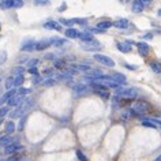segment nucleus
<instances>
[{"instance_id": "3c124183", "label": "nucleus", "mask_w": 161, "mask_h": 161, "mask_svg": "<svg viewBox=\"0 0 161 161\" xmlns=\"http://www.w3.org/2000/svg\"><path fill=\"white\" fill-rule=\"evenodd\" d=\"M141 2H142L143 4H149V3H152L153 0H141Z\"/></svg>"}, {"instance_id": "2f4dec72", "label": "nucleus", "mask_w": 161, "mask_h": 161, "mask_svg": "<svg viewBox=\"0 0 161 161\" xmlns=\"http://www.w3.org/2000/svg\"><path fill=\"white\" fill-rule=\"evenodd\" d=\"M7 60V52L6 51H0V64H4Z\"/></svg>"}, {"instance_id": "ea45409f", "label": "nucleus", "mask_w": 161, "mask_h": 161, "mask_svg": "<svg viewBox=\"0 0 161 161\" xmlns=\"http://www.w3.org/2000/svg\"><path fill=\"white\" fill-rule=\"evenodd\" d=\"M97 93L101 96V97H104V98H108V97H109V94H108L105 90H97Z\"/></svg>"}, {"instance_id": "864d4df0", "label": "nucleus", "mask_w": 161, "mask_h": 161, "mask_svg": "<svg viewBox=\"0 0 161 161\" xmlns=\"http://www.w3.org/2000/svg\"><path fill=\"white\" fill-rule=\"evenodd\" d=\"M154 161H161V156H158V157H157V158H156Z\"/></svg>"}, {"instance_id": "e433bc0d", "label": "nucleus", "mask_w": 161, "mask_h": 161, "mask_svg": "<svg viewBox=\"0 0 161 161\" xmlns=\"http://www.w3.org/2000/svg\"><path fill=\"white\" fill-rule=\"evenodd\" d=\"M30 93V89H25V87H22V89L17 90V94H21V96H26Z\"/></svg>"}, {"instance_id": "7c9ffc66", "label": "nucleus", "mask_w": 161, "mask_h": 161, "mask_svg": "<svg viewBox=\"0 0 161 161\" xmlns=\"http://www.w3.org/2000/svg\"><path fill=\"white\" fill-rule=\"evenodd\" d=\"M55 83H56V79H55V78H48V79L45 80V82L42 83V85L48 87V86H53Z\"/></svg>"}, {"instance_id": "a19ab883", "label": "nucleus", "mask_w": 161, "mask_h": 161, "mask_svg": "<svg viewBox=\"0 0 161 161\" xmlns=\"http://www.w3.org/2000/svg\"><path fill=\"white\" fill-rule=\"evenodd\" d=\"M142 38H143V40H153V33H146V34H143Z\"/></svg>"}, {"instance_id": "c03bdc74", "label": "nucleus", "mask_w": 161, "mask_h": 161, "mask_svg": "<svg viewBox=\"0 0 161 161\" xmlns=\"http://www.w3.org/2000/svg\"><path fill=\"white\" fill-rule=\"evenodd\" d=\"M123 66H124V67H127L128 70H132V71H134V70H136V66H131V64H127V63H124Z\"/></svg>"}, {"instance_id": "f8f14e48", "label": "nucleus", "mask_w": 161, "mask_h": 161, "mask_svg": "<svg viewBox=\"0 0 161 161\" xmlns=\"http://www.w3.org/2000/svg\"><path fill=\"white\" fill-rule=\"evenodd\" d=\"M116 48H118L122 53H130V52L132 51V48L130 47L128 42H118L116 44Z\"/></svg>"}, {"instance_id": "6ab92c4d", "label": "nucleus", "mask_w": 161, "mask_h": 161, "mask_svg": "<svg viewBox=\"0 0 161 161\" xmlns=\"http://www.w3.org/2000/svg\"><path fill=\"white\" fill-rule=\"evenodd\" d=\"M78 38L82 42H86V41H92V40H93V36H92L90 33H79L78 34Z\"/></svg>"}, {"instance_id": "2eb2a0df", "label": "nucleus", "mask_w": 161, "mask_h": 161, "mask_svg": "<svg viewBox=\"0 0 161 161\" xmlns=\"http://www.w3.org/2000/svg\"><path fill=\"white\" fill-rule=\"evenodd\" d=\"M64 34H66V37H68V38H78L79 31L74 29V27H68V29L64 31Z\"/></svg>"}, {"instance_id": "5701e85b", "label": "nucleus", "mask_w": 161, "mask_h": 161, "mask_svg": "<svg viewBox=\"0 0 161 161\" xmlns=\"http://www.w3.org/2000/svg\"><path fill=\"white\" fill-rule=\"evenodd\" d=\"M72 68H76L78 71H89L92 67L86 66V64H72Z\"/></svg>"}, {"instance_id": "20e7f679", "label": "nucleus", "mask_w": 161, "mask_h": 161, "mask_svg": "<svg viewBox=\"0 0 161 161\" xmlns=\"http://www.w3.org/2000/svg\"><path fill=\"white\" fill-rule=\"evenodd\" d=\"M82 48H83L85 51H98L100 48H101V45H100L98 41H96V40L93 38L92 41L82 42Z\"/></svg>"}, {"instance_id": "4c0bfd02", "label": "nucleus", "mask_w": 161, "mask_h": 161, "mask_svg": "<svg viewBox=\"0 0 161 161\" xmlns=\"http://www.w3.org/2000/svg\"><path fill=\"white\" fill-rule=\"evenodd\" d=\"M59 23H63V25H67V26H72V25H74V23L71 22V19H64V18L60 19Z\"/></svg>"}, {"instance_id": "393cba45", "label": "nucleus", "mask_w": 161, "mask_h": 161, "mask_svg": "<svg viewBox=\"0 0 161 161\" xmlns=\"http://www.w3.org/2000/svg\"><path fill=\"white\" fill-rule=\"evenodd\" d=\"M23 75H17L14 78V87H18V86H21L22 83H23Z\"/></svg>"}, {"instance_id": "6e6d98bb", "label": "nucleus", "mask_w": 161, "mask_h": 161, "mask_svg": "<svg viewBox=\"0 0 161 161\" xmlns=\"http://www.w3.org/2000/svg\"><path fill=\"white\" fill-rule=\"evenodd\" d=\"M3 123V118H2V116H0V124H2Z\"/></svg>"}, {"instance_id": "79ce46f5", "label": "nucleus", "mask_w": 161, "mask_h": 161, "mask_svg": "<svg viewBox=\"0 0 161 161\" xmlns=\"http://www.w3.org/2000/svg\"><path fill=\"white\" fill-rule=\"evenodd\" d=\"M29 72H30V74H33V75H38V71H37V68H36V67H30Z\"/></svg>"}, {"instance_id": "49530a36", "label": "nucleus", "mask_w": 161, "mask_h": 161, "mask_svg": "<svg viewBox=\"0 0 161 161\" xmlns=\"http://www.w3.org/2000/svg\"><path fill=\"white\" fill-rule=\"evenodd\" d=\"M44 72H45V75H51L52 72H53V68H47V70L44 71Z\"/></svg>"}, {"instance_id": "dca6fc26", "label": "nucleus", "mask_w": 161, "mask_h": 161, "mask_svg": "<svg viewBox=\"0 0 161 161\" xmlns=\"http://www.w3.org/2000/svg\"><path fill=\"white\" fill-rule=\"evenodd\" d=\"M114 25H112V22L109 21H101V22H98L97 25H96V27L97 29H101V30H107V29H109V27H112Z\"/></svg>"}, {"instance_id": "4468645a", "label": "nucleus", "mask_w": 161, "mask_h": 161, "mask_svg": "<svg viewBox=\"0 0 161 161\" xmlns=\"http://www.w3.org/2000/svg\"><path fill=\"white\" fill-rule=\"evenodd\" d=\"M22 146L21 145H15V143H8L6 146V149H4V152L7 153V154H11V153H14V152H17V150H19V149H21Z\"/></svg>"}, {"instance_id": "72a5a7b5", "label": "nucleus", "mask_w": 161, "mask_h": 161, "mask_svg": "<svg viewBox=\"0 0 161 161\" xmlns=\"http://www.w3.org/2000/svg\"><path fill=\"white\" fill-rule=\"evenodd\" d=\"M142 126H143V127H149V128H156V124H153L150 120H143V122H142Z\"/></svg>"}, {"instance_id": "6e6552de", "label": "nucleus", "mask_w": 161, "mask_h": 161, "mask_svg": "<svg viewBox=\"0 0 161 161\" xmlns=\"http://www.w3.org/2000/svg\"><path fill=\"white\" fill-rule=\"evenodd\" d=\"M23 100H25V96H21V94H14L11 98H8L7 101H8V105L14 107V105H19Z\"/></svg>"}, {"instance_id": "a18cd8bd", "label": "nucleus", "mask_w": 161, "mask_h": 161, "mask_svg": "<svg viewBox=\"0 0 161 161\" xmlns=\"http://www.w3.org/2000/svg\"><path fill=\"white\" fill-rule=\"evenodd\" d=\"M25 119H26V116H22V119H21V124H19V130H23V124H25Z\"/></svg>"}, {"instance_id": "4be33fe9", "label": "nucleus", "mask_w": 161, "mask_h": 161, "mask_svg": "<svg viewBox=\"0 0 161 161\" xmlns=\"http://www.w3.org/2000/svg\"><path fill=\"white\" fill-rule=\"evenodd\" d=\"M150 68H152V70L154 71V72H157V74H158V72H161V63L157 62V60H156V62H152V63H150Z\"/></svg>"}, {"instance_id": "5fc2aeb1", "label": "nucleus", "mask_w": 161, "mask_h": 161, "mask_svg": "<svg viewBox=\"0 0 161 161\" xmlns=\"http://www.w3.org/2000/svg\"><path fill=\"white\" fill-rule=\"evenodd\" d=\"M154 122H156L157 124H160V126H161V120H154Z\"/></svg>"}, {"instance_id": "603ef678", "label": "nucleus", "mask_w": 161, "mask_h": 161, "mask_svg": "<svg viewBox=\"0 0 161 161\" xmlns=\"http://www.w3.org/2000/svg\"><path fill=\"white\" fill-rule=\"evenodd\" d=\"M6 161H18L17 158H8V160H6Z\"/></svg>"}, {"instance_id": "c85d7f7f", "label": "nucleus", "mask_w": 161, "mask_h": 161, "mask_svg": "<svg viewBox=\"0 0 161 161\" xmlns=\"http://www.w3.org/2000/svg\"><path fill=\"white\" fill-rule=\"evenodd\" d=\"M23 7V0H13V8H21Z\"/></svg>"}, {"instance_id": "0eeeda50", "label": "nucleus", "mask_w": 161, "mask_h": 161, "mask_svg": "<svg viewBox=\"0 0 161 161\" xmlns=\"http://www.w3.org/2000/svg\"><path fill=\"white\" fill-rule=\"evenodd\" d=\"M109 76H111V79L114 80V82L118 83V85H126V76H124L123 74H119V72H112Z\"/></svg>"}, {"instance_id": "09e8293b", "label": "nucleus", "mask_w": 161, "mask_h": 161, "mask_svg": "<svg viewBox=\"0 0 161 161\" xmlns=\"http://www.w3.org/2000/svg\"><path fill=\"white\" fill-rule=\"evenodd\" d=\"M41 80H42V79H41V78H40V76L37 75V76H36V78H34L33 82H34V83H40V82H41Z\"/></svg>"}, {"instance_id": "c756f323", "label": "nucleus", "mask_w": 161, "mask_h": 161, "mask_svg": "<svg viewBox=\"0 0 161 161\" xmlns=\"http://www.w3.org/2000/svg\"><path fill=\"white\" fill-rule=\"evenodd\" d=\"M71 22H72V23H78V25H83V26H86V23H87L86 19H80V18L71 19Z\"/></svg>"}, {"instance_id": "4d7b16f0", "label": "nucleus", "mask_w": 161, "mask_h": 161, "mask_svg": "<svg viewBox=\"0 0 161 161\" xmlns=\"http://www.w3.org/2000/svg\"><path fill=\"white\" fill-rule=\"evenodd\" d=\"M3 103H4V101H3V100H2V98H0V105H2V104H3Z\"/></svg>"}, {"instance_id": "aec40b11", "label": "nucleus", "mask_w": 161, "mask_h": 161, "mask_svg": "<svg viewBox=\"0 0 161 161\" xmlns=\"http://www.w3.org/2000/svg\"><path fill=\"white\" fill-rule=\"evenodd\" d=\"M14 94H17V87H11V89H8V92H7V93L3 96L2 100H3V101H7V100L11 98Z\"/></svg>"}, {"instance_id": "9b49d317", "label": "nucleus", "mask_w": 161, "mask_h": 161, "mask_svg": "<svg viewBox=\"0 0 161 161\" xmlns=\"http://www.w3.org/2000/svg\"><path fill=\"white\" fill-rule=\"evenodd\" d=\"M44 27L45 29H52V30H56V31H62V26H60L59 22H55V21H48L44 23Z\"/></svg>"}, {"instance_id": "de8ad7c7", "label": "nucleus", "mask_w": 161, "mask_h": 161, "mask_svg": "<svg viewBox=\"0 0 161 161\" xmlns=\"http://www.w3.org/2000/svg\"><path fill=\"white\" fill-rule=\"evenodd\" d=\"M66 8H67L66 3H63V6H62V7H60V8H58V11H59V13H62V11H64V10H66Z\"/></svg>"}, {"instance_id": "bf43d9fd", "label": "nucleus", "mask_w": 161, "mask_h": 161, "mask_svg": "<svg viewBox=\"0 0 161 161\" xmlns=\"http://www.w3.org/2000/svg\"><path fill=\"white\" fill-rule=\"evenodd\" d=\"M0 29H2V25H0Z\"/></svg>"}, {"instance_id": "f704fd0d", "label": "nucleus", "mask_w": 161, "mask_h": 161, "mask_svg": "<svg viewBox=\"0 0 161 161\" xmlns=\"http://www.w3.org/2000/svg\"><path fill=\"white\" fill-rule=\"evenodd\" d=\"M23 71H25V68L21 67V66L14 68V74H15V76H17V75H22V74H23Z\"/></svg>"}, {"instance_id": "ddd939ff", "label": "nucleus", "mask_w": 161, "mask_h": 161, "mask_svg": "<svg viewBox=\"0 0 161 161\" xmlns=\"http://www.w3.org/2000/svg\"><path fill=\"white\" fill-rule=\"evenodd\" d=\"M143 8H145V4L141 2V0H135V2L132 3V11H134V13L139 14L143 11Z\"/></svg>"}, {"instance_id": "bb28decb", "label": "nucleus", "mask_w": 161, "mask_h": 161, "mask_svg": "<svg viewBox=\"0 0 161 161\" xmlns=\"http://www.w3.org/2000/svg\"><path fill=\"white\" fill-rule=\"evenodd\" d=\"M34 4L36 6H40V7H44V6H48V4H49V0H34Z\"/></svg>"}, {"instance_id": "cd10ccee", "label": "nucleus", "mask_w": 161, "mask_h": 161, "mask_svg": "<svg viewBox=\"0 0 161 161\" xmlns=\"http://www.w3.org/2000/svg\"><path fill=\"white\" fill-rule=\"evenodd\" d=\"M11 87H14V78L13 76L7 78V80H6V89L8 90V89H11Z\"/></svg>"}, {"instance_id": "9d476101", "label": "nucleus", "mask_w": 161, "mask_h": 161, "mask_svg": "<svg viewBox=\"0 0 161 161\" xmlns=\"http://www.w3.org/2000/svg\"><path fill=\"white\" fill-rule=\"evenodd\" d=\"M136 47H138V52H139V55L141 56H147V53H149V47L146 42H136Z\"/></svg>"}, {"instance_id": "423d86ee", "label": "nucleus", "mask_w": 161, "mask_h": 161, "mask_svg": "<svg viewBox=\"0 0 161 161\" xmlns=\"http://www.w3.org/2000/svg\"><path fill=\"white\" fill-rule=\"evenodd\" d=\"M34 44H36L34 40H31V38L26 40V41H23V44L21 45V51L22 52H31V51H34Z\"/></svg>"}, {"instance_id": "58836bf2", "label": "nucleus", "mask_w": 161, "mask_h": 161, "mask_svg": "<svg viewBox=\"0 0 161 161\" xmlns=\"http://www.w3.org/2000/svg\"><path fill=\"white\" fill-rule=\"evenodd\" d=\"M7 114H8V108H7V107L0 108V116H2V118H3V116H6Z\"/></svg>"}, {"instance_id": "a211bd4d", "label": "nucleus", "mask_w": 161, "mask_h": 161, "mask_svg": "<svg viewBox=\"0 0 161 161\" xmlns=\"http://www.w3.org/2000/svg\"><path fill=\"white\" fill-rule=\"evenodd\" d=\"M0 8L2 10L13 8V0H2V2H0Z\"/></svg>"}, {"instance_id": "8fccbe9b", "label": "nucleus", "mask_w": 161, "mask_h": 161, "mask_svg": "<svg viewBox=\"0 0 161 161\" xmlns=\"http://www.w3.org/2000/svg\"><path fill=\"white\" fill-rule=\"evenodd\" d=\"M52 58H55V55H53V53H49V55H47V56H45V59H47V60H52Z\"/></svg>"}, {"instance_id": "473e14b6", "label": "nucleus", "mask_w": 161, "mask_h": 161, "mask_svg": "<svg viewBox=\"0 0 161 161\" xmlns=\"http://www.w3.org/2000/svg\"><path fill=\"white\" fill-rule=\"evenodd\" d=\"M40 63V60L38 59H33V60H27V62H26V64H27V66H29V67H36V66H37V64Z\"/></svg>"}, {"instance_id": "1a4fd4ad", "label": "nucleus", "mask_w": 161, "mask_h": 161, "mask_svg": "<svg viewBox=\"0 0 161 161\" xmlns=\"http://www.w3.org/2000/svg\"><path fill=\"white\" fill-rule=\"evenodd\" d=\"M112 25H114V27H116V29H127V27L130 26V21H128V19L122 18V19L115 21Z\"/></svg>"}, {"instance_id": "f257e3e1", "label": "nucleus", "mask_w": 161, "mask_h": 161, "mask_svg": "<svg viewBox=\"0 0 161 161\" xmlns=\"http://www.w3.org/2000/svg\"><path fill=\"white\" fill-rule=\"evenodd\" d=\"M93 59L96 60V62L101 63L103 66H107V67H115V62H114V59H111L109 56H107V55L96 53V55L93 56Z\"/></svg>"}, {"instance_id": "f3484780", "label": "nucleus", "mask_w": 161, "mask_h": 161, "mask_svg": "<svg viewBox=\"0 0 161 161\" xmlns=\"http://www.w3.org/2000/svg\"><path fill=\"white\" fill-rule=\"evenodd\" d=\"M72 90L76 92V93H83V92H86L87 90V86L85 85V83H76V85L72 86Z\"/></svg>"}, {"instance_id": "412c9836", "label": "nucleus", "mask_w": 161, "mask_h": 161, "mask_svg": "<svg viewBox=\"0 0 161 161\" xmlns=\"http://www.w3.org/2000/svg\"><path fill=\"white\" fill-rule=\"evenodd\" d=\"M13 142V138L10 135H3L0 136V146H7L8 143Z\"/></svg>"}, {"instance_id": "f03ea898", "label": "nucleus", "mask_w": 161, "mask_h": 161, "mask_svg": "<svg viewBox=\"0 0 161 161\" xmlns=\"http://www.w3.org/2000/svg\"><path fill=\"white\" fill-rule=\"evenodd\" d=\"M132 109L136 111L139 115H142V114H146V112L150 109V107H149V104L145 103V101H138V103H134Z\"/></svg>"}, {"instance_id": "c9c22d12", "label": "nucleus", "mask_w": 161, "mask_h": 161, "mask_svg": "<svg viewBox=\"0 0 161 161\" xmlns=\"http://www.w3.org/2000/svg\"><path fill=\"white\" fill-rule=\"evenodd\" d=\"M76 157H78V160H80V161H87V157L83 154V153L80 152V150L76 152Z\"/></svg>"}, {"instance_id": "7ed1b4c3", "label": "nucleus", "mask_w": 161, "mask_h": 161, "mask_svg": "<svg viewBox=\"0 0 161 161\" xmlns=\"http://www.w3.org/2000/svg\"><path fill=\"white\" fill-rule=\"evenodd\" d=\"M116 93L119 96H122V97H126V98H135L136 96H138V92L135 89H131V87H128V89H119Z\"/></svg>"}, {"instance_id": "39448f33", "label": "nucleus", "mask_w": 161, "mask_h": 161, "mask_svg": "<svg viewBox=\"0 0 161 161\" xmlns=\"http://www.w3.org/2000/svg\"><path fill=\"white\" fill-rule=\"evenodd\" d=\"M52 45L51 40H40V41H36L34 44V51H44L47 48H49Z\"/></svg>"}, {"instance_id": "13d9d810", "label": "nucleus", "mask_w": 161, "mask_h": 161, "mask_svg": "<svg viewBox=\"0 0 161 161\" xmlns=\"http://www.w3.org/2000/svg\"><path fill=\"white\" fill-rule=\"evenodd\" d=\"M158 15H160V17H161V8L158 10Z\"/></svg>"}, {"instance_id": "a878e982", "label": "nucleus", "mask_w": 161, "mask_h": 161, "mask_svg": "<svg viewBox=\"0 0 161 161\" xmlns=\"http://www.w3.org/2000/svg\"><path fill=\"white\" fill-rule=\"evenodd\" d=\"M51 41H52V45L55 47H62L66 44V40H62V38H52Z\"/></svg>"}, {"instance_id": "37998d69", "label": "nucleus", "mask_w": 161, "mask_h": 161, "mask_svg": "<svg viewBox=\"0 0 161 161\" xmlns=\"http://www.w3.org/2000/svg\"><path fill=\"white\" fill-rule=\"evenodd\" d=\"M55 67L62 68L63 67V60H56V62H55Z\"/></svg>"}, {"instance_id": "b1692460", "label": "nucleus", "mask_w": 161, "mask_h": 161, "mask_svg": "<svg viewBox=\"0 0 161 161\" xmlns=\"http://www.w3.org/2000/svg\"><path fill=\"white\" fill-rule=\"evenodd\" d=\"M15 131V124L13 122H7L6 123V132L7 134H13Z\"/></svg>"}]
</instances>
